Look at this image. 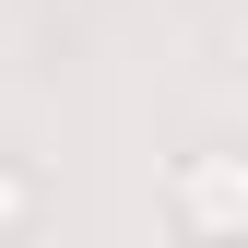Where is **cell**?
<instances>
[{
  "label": "cell",
  "instance_id": "1",
  "mask_svg": "<svg viewBox=\"0 0 248 248\" xmlns=\"http://www.w3.org/2000/svg\"><path fill=\"white\" fill-rule=\"evenodd\" d=\"M166 225L189 248H248V154L236 142H201L166 166Z\"/></svg>",
  "mask_w": 248,
  "mask_h": 248
},
{
  "label": "cell",
  "instance_id": "2",
  "mask_svg": "<svg viewBox=\"0 0 248 248\" xmlns=\"http://www.w3.org/2000/svg\"><path fill=\"white\" fill-rule=\"evenodd\" d=\"M36 213H47V177L24 166V154H0V236H24Z\"/></svg>",
  "mask_w": 248,
  "mask_h": 248
}]
</instances>
